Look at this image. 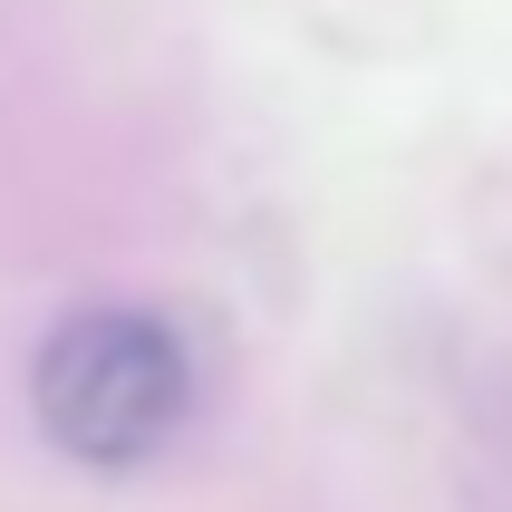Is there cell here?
<instances>
[{"instance_id": "1", "label": "cell", "mask_w": 512, "mask_h": 512, "mask_svg": "<svg viewBox=\"0 0 512 512\" xmlns=\"http://www.w3.org/2000/svg\"><path fill=\"white\" fill-rule=\"evenodd\" d=\"M29 406L49 426L58 455L126 474V464L165 455L184 416H194V358L155 310H68L29 368Z\"/></svg>"}]
</instances>
